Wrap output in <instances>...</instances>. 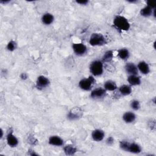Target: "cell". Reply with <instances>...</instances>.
<instances>
[{"mask_svg":"<svg viewBox=\"0 0 156 156\" xmlns=\"http://www.w3.org/2000/svg\"><path fill=\"white\" fill-rule=\"evenodd\" d=\"M114 26L119 31H128L130 28V24L128 20L124 17L117 15L114 20Z\"/></svg>","mask_w":156,"mask_h":156,"instance_id":"obj_1","label":"cell"},{"mask_svg":"<svg viewBox=\"0 0 156 156\" xmlns=\"http://www.w3.org/2000/svg\"><path fill=\"white\" fill-rule=\"evenodd\" d=\"M89 42L92 46H101L104 45L106 41L103 34L94 33L91 35Z\"/></svg>","mask_w":156,"mask_h":156,"instance_id":"obj_2","label":"cell"},{"mask_svg":"<svg viewBox=\"0 0 156 156\" xmlns=\"http://www.w3.org/2000/svg\"><path fill=\"white\" fill-rule=\"evenodd\" d=\"M90 70L93 75L96 76H100L103 73V64L100 61H95L91 64Z\"/></svg>","mask_w":156,"mask_h":156,"instance_id":"obj_3","label":"cell"},{"mask_svg":"<svg viewBox=\"0 0 156 156\" xmlns=\"http://www.w3.org/2000/svg\"><path fill=\"white\" fill-rule=\"evenodd\" d=\"M94 82V78L93 76H89L88 78L82 79L79 83V86L82 90H89L91 89Z\"/></svg>","mask_w":156,"mask_h":156,"instance_id":"obj_4","label":"cell"},{"mask_svg":"<svg viewBox=\"0 0 156 156\" xmlns=\"http://www.w3.org/2000/svg\"><path fill=\"white\" fill-rule=\"evenodd\" d=\"M49 84L50 81L48 79L44 76H40L38 77L36 82V87L38 89H42L46 87Z\"/></svg>","mask_w":156,"mask_h":156,"instance_id":"obj_5","label":"cell"},{"mask_svg":"<svg viewBox=\"0 0 156 156\" xmlns=\"http://www.w3.org/2000/svg\"><path fill=\"white\" fill-rule=\"evenodd\" d=\"M82 115V112L79 108H74L71 109L68 114V118L70 120H76Z\"/></svg>","mask_w":156,"mask_h":156,"instance_id":"obj_6","label":"cell"},{"mask_svg":"<svg viewBox=\"0 0 156 156\" xmlns=\"http://www.w3.org/2000/svg\"><path fill=\"white\" fill-rule=\"evenodd\" d=\"M73 49L74 52L79 56L84 54L87 52V47L83 43H74Z\"/></svg>","mask_w":156,"mask_h":156,"instance_id":"obj_7","label":"cell"},{"mask_svg":"<svg viewBox=\"0 0 156 156\" xmlns=\"http://www.w3.org/2000/svg\"><path fill=\"white\" fill-rule=\"evenodd\" d=\"M105 90L102 88L94 89L91 93V97L94 99H100L104 97L105 95Z\"/></svg>","mask_w":156,"mask_h":156,"instance_id":"obj_8","label":"cell"},{"mask_svg":"<svg viewBox=\"0 0 156 156\" xmlns=\"http://www.w3.org/2000/svg\"><path fill=\"white\" fill-rule=\"evenodd\" d=\"M126 71L130 75H137L138 74V68L133 63H128L125 66Z\"/></svg>","mask_w":156,"mask_h":156,"instance_id":"obj_9","label":"cell"},{"mask_svg":"<svg viewBox=\"0 0 156 156\" xmlns=\"http://www.w3.org/2000/svg\"><path fill=\"white\" fill-rule=\"evenodd\" d=\"M104 133L100 129H96L93 131L92 134V137L93 140L96 141H100L103 140L104 137Z\"/></svg>","mask_w":156,"mask_h":156,"instance_id":"obj_10","label":"cell"},{"mask_svg":"<svg viewBox=\"0 0 156 156\" xmlns=\"http://www.w3.org/2000/svg\"><path fill=\"white\" fill-rule=\"evenodd\" d=\"M7 142L9 146L11 147H15L18 143V139L15 135H13L12 133H9L7 135Z\"/></svg>","mask_w":156,"mask_h":156,"instance_id":"obj_11","label":"cell"},{"mask_svg":"<svg viewBox=\"0 0 156 156\" xmlns=\"http://www.w3.org/2000/svg\"><path fill=\"white\" fill-rule=\"evenodd\" d=\"M49 143L53 146H62L64 144L63 140L58 136H52L49 139Z\"/></svg>","mask_w":156,"mask_h":156,"instance_id":"obj_12","label":"cell"},{"mask_svg":"<svg viewBox=\"0 0 156 156\" xmlns=\"http://www.w3.org/2000/svg\"><path fill=\"white\" fill-rule=\"evenodd\" d=\"M138 69L144 75H147L149 73V67L145 62H140L138 65Z\"/></svg>","mask_w":156,"mask_h":156,"instance_id":"obj_13","label":"cell"},{"mask_svg":"<svg viewBox=\"0 0 156 156\" xmlns=\"http://www.w3.org/2000/svg\"><path fill=\"white\" fill-rule=\"evenodd\" d=\"M135 115L134 113L130 112L125 113L123 116V120L127 123H130L134 122L135 121Z\"/></svg>","mask_w":156,"mask_h":156,"instance_id":"obj_14","label":"cell"},{"mask_svg":"<svg viewBox=\"0 0 156 156\" xmlns=\"http://www.w3.org/2000/svg\"><path fill=\"white\" fill-rule=\"evenodd\" d=\"M127 151L134 154H138L141 151V147L136 143H129Z\"/></svg>","mask_w":156,"mask_h":156,"instance_id":"obj_15","label":"cell"},{"mask_svg":"<svg viewBox=\"0 0 156 156\" xmlns=\"http://www.w3.org/2000/svg\"><path fill=\"white\" fill-rule=\"evenodd\" d=\"M127 81L132 86H138L140 84L141 81L138 76L136 75H130L127 78Z\"/></svg>","mask_w":156,"mask_h":156,"instance_id":"obj_16","label":"cell"},{"mask_svg":"<svg viewBox=\"0 0 156 156\" xmlns=\"http://www.w3.org/2000/svg\"><path fill=\"white\" fill-rule=\"evenodd\" d=\"M42 20L43 23H44L45 25H50V24H51L53 21H54V17L53 16L52 14L47 13L43 15Z\"/></svg>","mask_w":156,"mask_h":156,"instance_id":"obj_17","label":"cell"},{"mask_svg":"<svg viewBox=\"0 0 156 156\" xmlns=\"http://www.w3.org/2000/svg\"><path fill=\"white\" fill-rule=\"evenodd\" d=\"M105 90H109V91H114L116 89L117 87L115 82L112 81H108L105 82L104 84Z\"/></svg>","mask_w":156,"mask_h":156,"instance_id":"obj_18","label":"cell"},{"mask_svg":"<svg viewBox=\"0 0 156 156\" xmlns=\"http://www.w3.org/2000/svg\"><path fill=\"white\" fill-rule=\"evenodd\" d=\"M140 14L145 17H149L152 14V9L147 6L141 9Z\"/></svg>","mask_w":156,"mask_h":156,"instance_id":"obj_19","label":"cell"},{"mask_svg":"<svg viewBox=\"0 0 156 156\" xmlns=\"http://www.w3.org/2000/svg\"><path fill=\"white\" fill-rule=\"evenodd\" d=\"M64 152L66 155H74L76 152V148L71 145H68L64 148Z\"/></svg>","mask_w":156,"mask_h":156,"instance_id":"obj_20","label":"cell"},{"mask_svg":"<svg viewBox=\"0 0 156 156\" xmlns=\"http://www.w3.org/2000/svg\"><path fill=\"white\" fill-rule=\"evenodd\" d=\"M119 92L121 93L122 94L126 96V95H128V94L131 93L132 89H131L130 86H127V85H123V86H122L119 87Z\"/></svg>","mask_w":156,"mask_h":156,"instance_id":"obj_21","label":"cell"},{"mask_svg":"<svg viewBox=\"0 0 156 156\" xmlns=\"http://www.w3.org/2000/svg\"><path fill=\"white\" fill-rule=\"evenodd\" d=\"M118 56L120 59L126 60L129 57V52L127 49H121L118 50Z\"/></svg>","mask_w":156,"mask_h":156,"instance_id":"obj_22","label":"cell"},{"mask_svg":"<svg viewBox=\"0 0 156 156\" xmlns=\"http://www.w3.org/2000/svg\"><path fill=\"white\" fill-rule=\"evenodd\" d=\"M113 51H107L105 53L103 57V60L104 62H111L112 59H113Z\"/></svg>","mask_w":156,"mask_h":156,"instance_id":"obj_23","label":"cell"},{"mask_svg":"<svg viewBox=\"0 0 156 156\" xmlns=\"http://www.w3.org/2000/svg\"><path fill=\"white\" fill-rule=\"evenodd\" d=\"M7 48L10 51H13L16 48V43L14 41H10L7 45Z\"/></svg>","mask_w":156,"mask_h":156,"instance_id":"obj_24","label":"cell"},{"mask_svg":"<svg viewBox=\"0 0 156 156\" xmlns=\"http://www.w3.org/2000/svg\"><path fill=\"white\" fill-rule=\"evenodd\" d=\"M131 107L133 108V109L135 111H137L140 109V102L137 100H134L131 102L130 104Z\"/></svg>","mask_w":156,"mask_h":156,"instance_id":"obj_25","label":"cell"},{"mask_svg":"<svg viewBox=\"0 0 156 156\" xmlns=\"http://www.w3.org/2000/svg\"><path fill=\"white\" fill-rule=\"evenodd\" d=\"M129 143L127 142V141H120V143H119V146L120 148L126 151H127L128 150V147H129Z\"/></svg>","mask_w":156,"mask_h":156,"instance_id":"obj_26","label":"cell"},{"mask_svg":"<svg viewBox=\"0 0 156 156\" xmlns=\"http://www.w3.org/2000/svg\"><path fill=\"white\" fill-rule=\"evenodd\" d=\"M149 126L151 130H154L155 128V121L154 119H151L149 123Z\"/></svg>","mask_w":156,"mask_h":156,"instance_id":"obj_27","label":"cell"},{"mask_svg":"<svg viewBox=\"0 0 156 156\" xmlns=\"http://www.w3.org/2000/svg\"><path fill=\"white\" fill-rule=\"evenodd\" d=\"M114 140L113 137H109V138H108L107 139L106 143H107V145H112V144L114 143Z\"/></svg>","mask_w":156,"mask_h":156,"instance_id":"obj_28","label":"cell"},{"mask_svg":"<svg viewBox=\"0 0 156 156\" xmlns=\"http://www.w3.org/2000/svg\"><path fill=\"white\" fill-rule=\"evenodd\" d=\"M76 3L82 5H86L89 3V1L87 0H82V1H77Z\"/></svg>","mask_w":156,"mask_h":156,"instance_id":"obj_29","label":"cell"},{"mask_svg":"<svg viewBox=\"0 0 156 156\" xmlns=\"http://www.w3.org/2000/svg\"><path fill=\"white\" fill-rule=\"evenodd\" d=\"M147 6L151 7L152 9H155V4L152 1H147Z\"/></svg>","mask_w":156,"mask_h":156,"instance_id":"obj_30","label":"cell"},{"mask_svg":"<svg viewBox=\"0 0 156 156\" xmlns=\"http://www.w3.org/2000/svg\"><path fill=\"white\" fill-rule=\"evenodd\" d=\"M20 77H21V78L22 79L25 80V79H26L28 78V75H27L26 73H22V74L21 75Z\"/></svg>","mask_w":156,"mask_h":156,"instance_id":"obj_31","label":"cell"},{"mask_svg":"<svg viewBox=\"0 0 156 156\" xmlns=\"http://www.w3.org/2000/svg\"><path fill=\"white\" fill-rule=\"evenodd\" d=\"M29 154L31 155H38L37 154H36L34 151H31V150H29Z\"/></svg>","mask_w":156,"mask_h":156,"instance_id":"obj_32","label":"cell"}]
</instances>
